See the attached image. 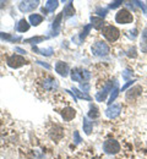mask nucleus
Masks as SVG:
<instances>
[{"instance_id":"1","label":"nucleus","mask_w":147,"mask_h":159,"mask_svg":"<svg viewBox=\"0 0 147 159\" xmlns=\"http://www.w3.org/2000/svg\"><path fill=\"white\" fill-rule=\"evenodd\" d=\"M71 80L75 81V82H82V81H87L92 77V74L85 69H81V67H76L71 72Z\"/></svg>"},{"instance_id":"2","label":"nucleus","mask_w":147,"mask_h":159,"mask_svg":"<svg viewBox=\"0 0 147 159\" xmlns=\"http://www.w3.org/2000/svg\"><path fill=\"white\" fill-rule=\"evenodd\" d=\"M92 54L96 55V57H105L109 54L110 49H109V45L103 42V40H99V42H96L93 45H92Z\"/></svg>"},{"instance_id":"3","label":"nucleus","mask_w":147,"mask_h":159,"mask_svg":"<svg viewBox=\"0 0 147 159\" xmlns=\"http://www.w3.org/2000/svg\"><path fill=\"white\" fill-rule=\"evenodd\" d=\"M102 33L105 37V39L109 40V42H115V40L119 39V37H120V31L115 26H112V25L103 27Z\"/></svg>"},{"instance_id":"4","label":"nucleus","mask_w":147,"mask_h":159,"mask_svg":"<svg viewBox=\"0 0 147 159\" xmlns=\"http://www.w3.org/2000/svg\"><path fill=\"white\" fill-rule=\"evenodd\" d=\"M120 143L117 139H107L103 143V151L107 154H117L120 152Z\"/></svg>"},{"instance_id":"5","label":"nucleus","mask_w":147,"mask_h":159,"mask_svg":"<svg viewBox=\"0 0 147 159\" xmlns=\"http://www.w3.org/2000/svg\"><path fill=\"white\" fill-rule=\"evenodd\" d=\"M115 21L120 25H127L134 21V16L127 9H120L115 15Z\"/></svg>"},{"instance_id":"6","label":"nucleus","mask_w":147,"mask_h":159,"mask_svg":"<svg viewBox=\"0 0 147 159\" xmlns=\"http://www.w3.org/2000/svg\"><path fill=\"white\" fill-rule=\"evenodd\" d=\"M6 62H7V66L9 67H11V69H19V67H21L23 65H26L27 64V61L26 59L21 57V55H11V57H9L7 60H6Z\"/></svg>"},{"instance_id":"7","label":"nucleus","mask_w":147,"mask_h":159,"mask_svg":"<svg viewBox=\"0 0 147 159\" xmlns=\"http://www.w3.org/2000/svg\"><path fill=\"white\" fill-rule=\"evenodd\" d=\"M39 5L38 0H26V1H21L19 4V9L21 12H31L33 10H36Z\"/></svg>"},{"instance_id":"8","label":"nucleus","mask_w":147,"mask_h":159,"mask_svg":"<svg viewBox=\"0 0 147 159\" xmlns=\"http://www.w3.org/2000/svg\"><path fill=\"white\" fill-rule=\"evenodd\" d=\"M114 84H115V81H114V83H113V81H109L104 87H103V89L99 91V92L96 94V100H97V102H104L105 98H107V96H108V93L112 92Z\"/></svg>"},{"instance_id":"9","label":"nucleus","mask_w":147,"mask_h":159,"mask_svg":"<svg viewBox=\"0 0 147 159\" xmlns=\"http://www.w3.org/2000/svg\"><path fill=\"white\" fill-rule=\"evenodd\" d=\"M142 93V87L141 86H134L132 88H130L127 92H126L125 98L127 102H132L135 100L136 98H139Z\"/></svg>"},{"instance_id":"10","label":"nucleus","mask_w":147,"mask_h":159,"mask_svg":"<svg viewBox=\"0 0 147 159\" xmlns=\"http://www.w3.org/2000/svg\"><path fill=\"white\" fill-rule=\"evenodd\" d=\"M49 136H50V139H53V141H55V142H59L60 139H63L64 137V130L62 126H59V125H55L54 127H52L50 129V131H49Z\"/></svg>"},{"instance_id":"11","label":"nucleus","mask_w":147,"mask_h":159,"mask_svg":"<svg viewBox=\"0 0 147 159\" xmlns=\"http://www.w3.org/2000/svg\"><path fill=\"white\" fill-rule=\"evenodd\" d=\"M120 111H122V107L119 104H112L105 110V115L109 119H115V118H118L120 115Z\"/></svg>"},{"instance_id":"12","label":"nucleus","mask_w":147,"mask_h":159,"mask_svg":"<svg viewBox=\"0 0 147 159\" xmlns=\"http://www.w3.org/2000/svg\"><path fill=\"white\" fill-rule=\"evenodd\" d=\"M58 86H59V83L54 77H45L42 81V87L47 91H54L58 88Z\"/></svg>"},{"instance_id":"13","label":"nucleus","mask_w":147,"mask_h":159,"mask_svg":"<svg viewBox=\"0 0 147 159\" xmlns=\"http://www.w3.org/2000/svg\"><path fill=\"white\" fill-rule=\"evenodd\" d=\"M63 12L62 14H59L57 17H55V20L53 21V23H52V31H50V36L52 37H57L58 34H59V32H60V22L63 20Z\"/></svg>"},{"instance_id":"14","label":"nucleus","mask_w":147,"mask_h":159,"mask_svg":"<svg viewBox=\"0 0 147 159\" xmlns=\"http://www.w3.org/2000/svg\"><path fill=\"white\" fill-rule=\"evenodd\" d=\"M55 71H57L60 76L66 77V76L70 74V67H69V65H67L66 62H64V61H58V62L55 64Z\"/></svg>"},{"instance_id":"15","label":"nucleus","mask_w":147,"mask_h":159,"mask_svg":"<svg viewBox=\"0 0 147 159\" xmlns=\"http://www.w3.org/2000/svg\"><path fill=\"white\" fill-rule=\"evenodd\" d=\"M60 114H62V118L64 119V121H71L76 116V110L74 108L66 107V108H64L63 110L60 111Z\"/></svg>"},{"instance_id":"16","label":"nucleus","mask_w":147,"mask_h":159,"mask_svg":"<svg viewBox=\"0 0 147 159\" xmlns=\"http://www.w3.org/2000/svg\"><path fill=\"white\" fill-rule=\"evenodd\" d=\"M91 26L94 28V30H103V26H104V20L98 17V16H91Z\"/></svg>"},{"instance_id":"17","label":"nucleus","mask_w":147,"mask_h":159,"mask_svg":"<svg viewBox=\"0 0 147 159\" xmlns=\"http://www.w3.org/2000/svg\"><path fill=\"white\" fill-rule=\"evenodd\" d=\"M30 27H31V25L28 23V21L26 20V19H22V20L19 21V23L16 25V31L17 32H21V33H25V32H27L28 30H30Z\"/></svg>"},{"instance_id":"18","label":"nucleus","mask_w":147,"mask_h":159,"mask_svg":"<svg viewBox=\"0 0 147 159\" xmlns=\"http://www.w3.org/2000/svg\"><path fill=\"white\" fill-rule=\"evenodd\" d=\"M74 15H75V9H74V6H72V2L69 1V2L65 5V7H64L63 16L64 17H70V16H74Z\"/></svg>"},{"instance_id":"19","label":"nucleus","mask_w":147,"mask_h":159,"mask_svg":"<svg viewBox=\"0 0 147 159\" xmlns=\"http://www.w3.org/2000/svg\"><path fill=\"white\" fill-rule=\"evenodd\" d=\"M101 116V113H99V109L96 107V105H93V104H91L90 105V111H88V118L90 119H98Z\"/></svg>"},{"instance_id":"20","label":"nucleus","mask_w":147,"mask_h":159,"mask_svg":"<svg viewBox=\"0 0 147 159\" xmlns=\"http://www.w3.org/2000/svg\"><path fill=\"white\" fill-rule=\"evenodd\" d=\"M0 39L9 40V42H19V40H21V37L20 36H14V34H10V33L0 32Z\"/></svg>"},{"instance_id":"21","label":"nucleus","mask_w":147,"mask_h":159,"mask_svg":"<svg viewBox=\"0 0 147 159\" xmlns=\"http://www.w3.org/2000/svg\"><path fill=\"white\" fill-rule=\"evenodd\" d=\"M28 20H30V25H32V26H38L39 23L43 22V16L39 15V14H32Z\"/></svg>"},{"instance_id":"22","label":"nucleus","mask_w":147,"mask_h":159,"mask_svg":"<svg viewBox=\"0 0 147 159\" xmlns=\"http://www.w3.org/2000/svg\"><path fill=\"white\" fill-rule=\"evenodd\" d=\"M58 6H59V1H57V0H48L45 2V10L48 12H54Z\"/></svg>"},{"instance_id":"23","label":"nucleus","mask_w":147,"mask_h":159,"mask_svg":"<svg viewBox=\"0 0 147 159\" xmlns=\"http://www.w3.org/2000/svg\"><path fill=\"white\" fill-rule=\"evenodd\" d=\"M118 94H119V87H118V82L115 81V84H114V87H113V89H112L110 97H109V100H108V104H109V105L113 104V102L117 99Z\"/></svg>"},{"instance_id":"24","label":"nucleus","mask_w":147,"mask_h":159,"mask_svg":"<svg viewBox=\"0 0 147 159\" xmlns=\"http://www.w3.org/2000/svg\"><path fill=\"white\" fill-rule=\"evenodd\" d=\"M140 48L142 50V53H147V28L142 31L141 34V43H140Z\"/></svg>"},{"instance_id":"25","label":"nucleus","mask_w":147,"mask_h":159,"mask_svg":"<svg viewBox=\"0 0 147 159\" xmlns=\"http://www.w3.org/2000/svg\"><path fill=\"white\" fill-rule=\"evenodd\" d=\"M72 92H74V94L76 96V98H81V99H86L88 100V102H91L92 100V98L87 94V93H85V92H82V91H80V89H77V88H72Z\"/></svg>"},{"instance_id":"26","label":"nucleus","mask_w":147,"mask_h":159,"mask_svg":"<svg viewBox=\"0 0 147 159\" xmlns=\"http://www.w3.org/2000/svg\"><path fill=\"white\" fill-rule=\"evenodd\" d=\"M82 126H84L85 134H86V135H91L93 126H92V122L87 119V118H84V119H82Z\"/></svg>"},{"instance_id":"27","label":"nucleus","mask_w":147,"mask_h":159,"mask_svg":"<svg viewBox=\"0 0 147 159\" xmlns=\"http://www.w3.org/2000/svg\"><path fill=\"white\" fill-rule=\"evenodd\" d=\"M32 49H33V52H37V53L42 54V55H44V57H50V55L54 53L53 48H47V49H38L37 47H33Z\"/></svg>"},{"instance_id":"28","label":"nucleus","mask_w":147,"mask_h":159,"mask_svg":"<svg viewBox=\"0 0 147 159\" xmlns=\"http://www.w3.org/2000/svg\"><path fill=\"white\" fill-rule=\"evenodd\" d=\"M48 39V37H43V36H37V37H31L28 39L25 40V43H30V44H38L43 40Z\"/></svg>"},{"instance_id":"29","label":"nucleus","mask_w":147,"mask_h":159,"mask_svg":"<svg viewBox=\"0 0 147 159\" xmlns=\"http://www.w3.org/2000/svg\"><path fill=\"white\" fill-rule=\"evenodd\" d=\"M91 28H92V26H91V25L85 26V28L82 30V32H81V34H80V42H82V40L86 38V36L88 34V32L91 31Z\"/></svg>"},{"instance_id":"30","label":"nucleus","mask_w":147,"mask_h":159,"mask_svg":"<svg viewBox=\"0 0 147 159\" xmlns=\"http://www.w3.org/2000/svg\"><path fill=\"white\" fill-rule=\"evenodd\" d=\"M96 12H97V14L99 15V17H101V19H103V17H104L105 15L108 14V9H103V7H98Z\"/></svg>"},{"instance_id":"31","label":"nucleus","mask_w":147,"mask_h":159,"mask_svg":"<svg viewBox=\"0 0 147 159\" xmlns=\"http://www.w3.org/2000/svg\"><path fill=\"white\" fill-rule=\"evenodd\" d=\"M132 74H134V72H132L131 70H124V71H123V79L125 80V81H130L129 79L132 76Z\"/></svg>"},{"instance_id":"32","label":"nucleus","mask_w":147,"mask_h":159,"mask_svg":"<svg viewBox=\"0 0 147 159\" xmlns=\"http://www.w3.org/2000/svg\"><path fill=\"white\" fill-rule=\"evenodd\" d=\"M123 4V1L122 0H117V1H112L110 4H109V9H115V7H118V6H120Z\"/></svg>"},{"instance_id":"33","label":"nucleus","mask_w":147,"mask_h":159,"mask_svg":"<svg viewBox=\"0 0 147 159\" xmlns=\"http://www.w3.org/2000/svg\"><path fill=\"white\" fill-rule=\"evenodd\" d=\"M90 83H87V82H84V83H81V86H80V89L82 91V92H85V93H87L88 91H90Z\"/></svg>"},{"instance_id":"34","label":"nucleus","mask_w":147,"mask_h":159,"mask_svg":"<svg viewBox=\"0 0 147 159\" xmlns=\"http://www.w3.org/2000/svg\"><path fill=\"white\" fill-rule=\"evenodd\" d=\"M127 57H130V58H136L137 57V54H136V49L132 47V48H130V50H129V53H127Z\"/></svg>"},{"instance_id":"35","label":"nucleus","mask_w":147,"mask_h":159,"mask_svg":"<svg viewBox=\"0 0 147 159\" xmlns=\"http://www.w3.org/2000/svg\"><path fill=\"white\" fill-rule=\"evenodd\" d=\"M134 82H136V81H135V80H132V81H131V80H130V81H127V82H126L125 84H124V86L122 87V92H124V91H125V89L127 88V87L132 86V83H134Z\"/></svg>"},{"instance_id":"36","label":"nucleus","mask_w":147,"mask_h":159,"mask_svg":"<svg viewBox=\"0 0 147 159\" xmlns=\"http://www.w3.org/2000/svg\"><path fill=\"white\" fill-rule=\"evenodd\" d=\"M74 137H75V139H74V141H75V143H76V144H79V143H80V142L82 141V139H81V137H80V135H79V132H77V131H75V132H74Z\"/></svg>"},{"instance_id":"37","label":"nucleus","mask_w":147,"mask_h":159,"mask_svg":"<svg viewBox=\"0 0 147 159\" xmlns=\"http://www.w3.org/2000/svg\"><path fill=\"white\" fill-rule=\"evenodd\" d=\"M37 62H38L39 65H43V66H44L45 69H48V70H50V69H52V67H50V65H48V64H44V62H42V61H37Z\"/></svg>"},{"instance_id":"38","label":"nucleus","mask_w":147,"mask_h":159,"mask_svg":"<svg viewBox=\"0 0 147 159\" xmlns=\"http://www.w3.org/2000/svg\"><path fill=\"white\" fill-rule=\"evenodd\" d=\"M15 50H16V52H19L20 54H26V50H23V49L19 48V47H16V48H15Z\"/></svg>"},{"instance_id":"39","label":"nucleus","mask_w":147,"mask_h":159,"mask_svg":"<svg viewBox=\"0 0 147 159\" xmlns=\"http://www.w3.org/2000/svg\"><path fill=\"white\" fill-rule=\"evenodd\" d=\"M47 12H48V11L45 10V7H42V14H44V15H47Z\"/></svg>"},{"instance_id":"40","label":"nucleus","mask_w":147,"mask_h":159,"mask_svg":"<svg viewBox=\"0 0 147 159\" xmlns=\"http://www.w3.org/2000/svg\"><path fill=\"white\" fill-rule=\"evenodd\" d=\"M4 4H6L5 1H0V7H2L4 6Z\"/></svg>"}]
</instances>
